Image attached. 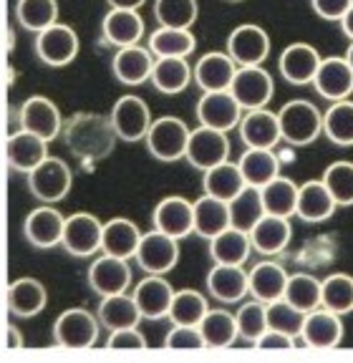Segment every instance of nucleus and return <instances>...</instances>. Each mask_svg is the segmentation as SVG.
<instances>
[{"label": "nucleus", "instance_id": "a18cd8bd", "mask_svg": "<svg viewBox=\"0 0 353 363\" xmlns=\"http://www.w3.org/2000/svg\"><path fill=\"white\" fill-rule=\"evenodd\" d=\"M16 21L30 33L51 28L58 23V0H16Z\"/></svg>", "mask_w": 353, "mask_h": 363}, {"label": "nucleus", "instance_id": "09e8293b", "mask_svg": "<svg viewBox=\"0 0 353 363\" xmlns=\"http://www.w3.org/2000/svg\"><path fill=\"white\" fill-rule=\"evenodd\" d=\"M323 308L338 315L353 313V275L333 272L323 280Z\"/></svg>", "mask_w": 353, "mask_h": 363}, {"label": "nucleus", "instance_id": "4468645a", "mask_svg": "<svg viewBox=\"0 0 353 363\" xmlns=\"http://www.w3.org/2000/svg\"><path fill=\"white\" fill-rule=\"evenodd\" d=\"M89 285H91V290L99 298L129 293L131 288L129 260L116 255H106V252L96 255L91 265H89Z\"/></svg>", "mask_w": 353, "mask_h": 363}, {"label": "nucleus", "instance_id": "13d9d810", "mask_svg": "<svg viewBox=\"0 0 353 363\" xmlns=\"http://www.w3.org/2000/svg\"><path fill=\"white\" fill-rule=\"evenodd\" d=\"M6 346L11 348V351H16V348H23V333L16 328V325H8L6 328Z\"/></svg>", "mask_w": 353, "mask_h": 363}, {"label": "nucleus", "instance_id": "f3484780", "mask_svg": "<svg viewBox=\"0 0 353 363\" xmlns=\"http://www.w3.org/2000/svg\"><path fill=\"white\" fill-rule=\"evenodd\" d=\"M63 116L48 96H28L21 106V129L33 131L40 139L53 142L63 134Z\"/></svg>", "mask_w": 353, "mask_h": 363}, {"label": "nucleus", "instance_id": "0eeeda50", "mask_svg": "<svg viewBox=\"0 0 353 363\" xmlns=\"http://www.w3.org/2000/svg\"><path fill=\"white\" fill-rule=\"evenodd\" d=\"M103 222L91 212H74L66 217L61 247L74 257H94L101 252Z\"/></svg>", "mask_w": 353, "mask_h": 363}, {"label": "nucleus", "instance_id": "bb28decb", "mask_svg": "<svg viewBox=\"0 0 353 363\" xmlns=\"http://www.w3.org/2000/svg\"><path fill=\"white\" fill-rule=\"evenodd\" d=\"M48 144L51 142L40 139L33 131H26V129L13 131L6 142V159L8 164H11V169L23 172V174L33 172L48 157Z\"/></svg>", "mask_w": 353, "mask_h": 363}, {"label": "nucleus", "instance_id": "ea45409f", "mask_svg": "<svg viewBox=\"0 0 353 363\" xmlns=\"http://www.w3.org/2000/svg\"><path fill=\"white\" fill-rule=\"evenodd\" d=\"M260 192H262V204H265V212H268V215L296 217L301 184H296V182L288 179V177L278 174L273 182H268L265 187H260Z\"/></svg>", "mask_w": 353, "mask_h": 363}, {"label": "nucleus", "instance_id": "f8f14e48", "mask_svg": "<svg viewBox=\"0 0 353 363\" xmlns=\"http://www.w3.org/2000/svg\"><path fill=\"white\" fill-rule=\"evenodd\" d=\"M242 111L237 99L232 96V91H202V99L197 101V121L202 126H212V129L230 131L240 126L242 121Z\"/></svg>", "mask_w": 353, "mask_h": 363}, {"label": "nucleus", "instance_id": "37998d69", "mask_svg": "<svg viewBox=\"0 0 353 363\" xmlns=\"http://www.w3.org/2000/svg\"><path fill=\"white\" fill-rule=\"evenodd\" d=\"M323 134L336 147H353V101H330L323 113Z\"/></svg>", "mask_w": 353, "mask_h": 363}, {"label": "nucleus", "instance_id": "9b49d317", "mask_svg": "<svg viewBox=\"0 0 353 363\" xmlns=\"http://www.w3.org/2000/svg\"><path fill=\"white\" fill-rule=\"evenodd\" d=\"M63 230H66V217L56 204L40 202L35 210H30L23 220V235L35 250H53L63 242Z\"/></svg>", "mask_w": 353, "mask_h": 363}, {"label": "nucleus", "instance_id": "680f3d73", "mask_svg": "<svg viewBox=\"0 0 353 363\" xmlns=\"http://www.w3.org/2000/svg\"><path fill=\"white\" fill-rule=\"evenodd\" d=\"M346 58H348V63H351V68H353V40H351V45H348V51H346Z\"/></svg>", "mask_w": 353, "mask_h": 363}, {"label": "nucleus", "instance_id": "864d4df0", "mask_svg": "<svg viewBox=\"0 0 353 363\" xmlns=\"http://www.w3.org/2000/svg\"><path fill=\"white\" fill-rule=\"evenodd\" d=\"M167 348H202L205 338H202L200 325H172L169 333L164 335Z\"/></svg>", "mask_w": 353, "mask_h": 363}, {"label": "nucleus", "instance_id": "603ef678", "mask_svg": "<svg viewBox=\"0 0 353 363\" xmlns=\"http://www.w3.org/2000/svg\"><path fill=\"white\" fill-rule=\"evenodd\" d=\"M323 182L338 207L353 204V162H333L323 172Z\"/></svg>", "mask_w": 353, "mask_h": 363}, {"label": "nucleus", "instance_id": "6e6552de", "mask_svg": "<svg viewBox=\"0 0 353 363\" xmlns=\"http://www.w3.org/2000/svg\"><path fill=\"white\" fill-rule=\"evenodd\" d=\"M134 260L149 275H167L179 262V240L152 227L149 233L142 235Z\"/></svg>", "mask_w": 353, "mask_h": 363}, {"label": "nucleus", "instance_id": "393cba45", "mask_svg": "<svg viewBox=\"0 0 353 363\" xmlns=\"http://www.w3.org/2000/svg\"><path fill=\"white\" fill-rule=\"evenodd\" d=\"M343 315L328 311V308H315L306 315V325L298 346L310 348H336L343 340Z\"/></svg>", "mask_w": 353, "mask_h": 363}, {"label": "nucleus", "instance_id": "6e6d98bb", "mask_svg": "<svg viewBox=\"0 0 353 363\" xmlns=\"http://www.w3.org/2000/svg\"><path fill=\"white\" fill-rule=\"evenodd\" d=\"M315 16L323 21H341L346 11L353 6V0H310Z\"/></svg>", "mask_w": 353, "mask_h": 363}, {"label": "nucleus", "instance_id": "7c9ffc66", "mask_svg": "<svg viewBox=\"0 0 353 363\" xmlns=\"http://www.w3.org/2000/svg\"><path fill=\"white\" fill-rule=\"evenodd\" d=\"M139 242H142V230L137 227V222L126 220V217H114V220L103 222L101 252L124 257V260H134Z\"/></svg>", "mask_w": 353, "mask_h": 363}, {"label": "nucleus", "instance_id": "f03ea898", "mask_svg": "<svg viewBox=\"0 0 353 363\" xmlns=\"http://www.w3.org/2000/svg\"><path fill=\"white\" fill-rule=\"evenodd\" d=\"M278 116L283 142L291 147H308L323 134V113L313 101L293 99V101L283 104Z\"/></svg>", "mask_w": 353, "mask_h": 363}, {"label": "nucleus", "instance_id": "6ab92c4d", "mask_svg": "<svg viewBox=\"0 0 353 363\" xmlns=\"http://www.w3.org/2000/svg\"><path fill=\"white\" fill-rule=\"evenodd\" d=\"M320 53L315 45L310 43H291L280 53V61H278V71L288 84L293 86H306V84H313L315 74H318L320 68Z\"/></svg>", "mask_w": 353, "mask_h": 363}, {"label": "nucleus", "instance_id": "dca6fc26", "mask_svg": "<svg viewBox=\"0 0 353 363\" xmlns=\"http://www.w3.org/2000/svg\"><path fill=\"white\" fill-rule=\"evenodd\" d=\"M228 53L237 66H262L270 56V35L262 26L242 23L228 35Z\"/></svg>", "mask_w": 353, "mask_h": 363}, {"label": "nucleus", "instance_id": "423d86ee", "mask_svg": "<svg viewBox=\"0 0 353 363\" xmlns=\"http://www.w3.org/2000/svg\"><path fill=\"white\" fill-rule=\"evenodd\" d=\"M79 35H76V30L71 28V26H66V23H53L51 28L40 30V33H35V56H38V61L43 63V66L48 68H63L69 66V63L76 61V56H79Z\"/></svg>", "mask_w": 353, "mask_h": 363}, {"label": "nucleus", "instance_id": "c85d7f7f", "mask_svg": "<svg viewBox=\"0 0 353 363\" xmlns=\"http://www.w3.org/2000/svg\"><path fill=\"white\" fill-rule=\"evenodd\" d=\"M338 204L333 199V194L328 192L323 179H308L301 184V192H298V210L296 217L308 225H318L336 215Z\"/></svg>", "mask_w": 353, "mask_h": 363}, {"label": "nucleus", "instance_id": "cd10ccee", "mask_svg": "<svg viewBox=\"0 0 353 363\" xmlns=\"http://www.w3.org/2000/svg\"><path fill=\"white\" fill-rule=\"evenodd\" d=\"M48 303L46 285L35 278H18L8 285L6 290V306L8 313L18 320H26V318L38 315Z\"/></svg>", "mask_w": 353, "mask_h": 363}, {"label": "nucleus", "instance_id": "aec40b11", "mask_svg": "<svg viewBox=\"0 0 353 363\" xmlns=\"http://www.w3.org/2000/svg\"><path fill=\"white\" fill-rule=\"evenodd\" d=\"M237 131H240V139L245 142V147L275 149L283 142L280 116L275 111H270L268 106L250 108V111L242 116V121H240Z\"/></svg>", "mask_w": 353, "mask_h": 363}, {"label": "nucleus", "instance_id": "a878e982", "mask_svg": "<svg viewBox=\"0 0 353 363\" xmlns=\"http://www.w3.org/2000/svg\"><path fill=\"white\" fill-rule=\"evenodd\" d=\"M237 68L228 51H210L194 63V84L202 91H230Z\"/></svg>", "mask_w": 353, "mask_h": 363}, {"label": "nucleus", "instance_id": "c03bdc74", "mask_svg": "<svg viewBox=\"0 0 353 363\" xmlns=\"http://www.w3.org/2000/svg\"><path fill=\"white\" fill-rule=\"evenodd\" d=\"M283 298L303 313L315 311L323 306V280L313 278L308 272H296L288 278V288H285Z\"/></svg>", "mask_w": 353, "mask_h": 363}, {"label": "nucleus", "instance_id": "4d7b16f0", "mask_svg": "<svg viewBox=\"0 0 353 363\" xmlns=\"http://www.w3.org/2000/svg\"><path fill=\"white\" fill-rule=\"evenodd\" d=\"M255 346H260V348H293V346H298V340L291 338V335L280 333V330L268 328L260 335V340H257Z\"/></svg>", "mask_w": 353, "mask_h": 363}, {"label": "nucleus", "instance_id": "72a5a7b5", "mask_svg": "<svg viewBox=\"0 0 353 363\" xmlns=\"http://www.w3.org/2000/svg\"><path fill=\"white\" fill-rule=\"evenodd\" d=\"M250 298L262 303H273L280 301L285 295V288H288V272L283 270V265L270 260H262L252 267L250 272Z\"/></svg>", "mask_w": 353, "mask_h": 363}, {"label": "nucleus", "instance_id": "39448f33", "mask_svg": "<svg viewBox=\"0 0 353 363\" xmlns=\"http://www.w3.org/2000/svg\"><path fill=\"white\" fill-rule=\"evenodd\" d=\"M101 320L86 308H69L53 323V343L63 348H91L99 340Z\"/></svg>", "mask_w": 353, "mask_h": 363}, {"label": "nucleus", "instance_id": "49530a36", "mask_svg": "<svg viewBox=\"0 0 353 363\" xmlns=\"http://www.w3.org/2000/svg\"><path fill=\"white\" fill-rule=\"evenodd\" d=\"M207 311H210V306H207V298L200 290L182 288L174 293V301H172L169 308V320L176 325H200Z\"/></svg>", "mask_w": 353, "mask_h": 363}, {"label": "nucleus", "instance_id": "5fc2aeb1", "mask_svg": "<svg viewBox=\"0 0 353 363\" xmlns=\"http://www.w3.org/2000/svg\"><path fill=\"white\" fill-rule=\"evenodd\" d=\"M106 346L108 348H147V335L139 330V325H134V328H119L108 333Z\"/></svg>", "mask_w": 353, "mask_h": 363}, {"label": "nucleus", "instance_id": "58836bf2", "mask_svg": "<svg viewBox=\"0 0 353 363\" xmlns=\"http://www.w3.org/2000/svg\"><path fill=\"white\" fill-rule=\"evenodd\" d=\"M189 81H194V68L187 63V58H157L152 71V84L157 91L174 96L187 89Z\"/></svg>", "mask_w": 353, "mask_h": 363}, {"label": "nucleus", "instance_id": "20e7f679", "mask_svg": "<svg viewBox=\"0 0 353 363\" xmlns=\"http://www.w3.org/2000/svg\"><path fill=\"white\" fill-rule=\"evenodd\" d=\"M26 177H28L30 194L43 204H56L61 199H66L71 192V184H74L71 167L63 159L51 157V154Z\"/></svg>", "mask_w": 353, "mask_h": 363}, {"label": "nucleus", "instance_id": "4be33fe9", "mask_svg": "<svg viewBox=\"0 0 353 363\" xmlns=\"http://www.w3.org/2000/svg\"><path fill=\"white\" fill-rule=\"evenodd\" d=\"M318 96L325 101H343L353 94V68L346 56H328L320 61L318 74L313 79Z\"/></svg>", "mask_w": 353, "mask_h": 363}, {"label": "nucleus", "instance_id": "3c124183", "mask_svg": "<svg viewBox=\"0 0 353 363\" xmlns=\"http://www.w3.org/2000/svg\"><path fill=\"white\" fill-rule=\"evenodd\" d=\"M265 306H268V328L280 330V333L301 340V333H303V325H306L308 313L298 311V308L291 306L285 298L273 301V303H265Z\"/></svg>", "mask_w": 353, "mask_h": 363}, {"label": "nucleus", "instance_id": "4c0bfd02", "mask_svg": "<svg viewBox=\"0 0 353 363\" xmlns=\"http://www.w3.org/2000/svg\"><path fill=\"white\" fill-rule=\"evenodd\" d=\"M242 177L252 187H265L268 182H273L280 174V159L273 149H257L247 147L245 154L237 159Z\"/></svg>", "mask_w": 353, "mask_h": 363}, {"label": "nucleus", "instance_id": "7ed1b4c3", "mask_svg": "<svg viewBox=\"0 0 353 363\" xmlns=\"http://www.w3.org/2000/svg\"><path fill=\"white\" fill-rule=\"evenodd\" d=\"M192 129L176 116H159L154 119L152 129L147 134V149L157 162H179L187 157V144Z\"/></svg>", "mask_w": 353, "mask_h": 363}, {"label": "nucleus", "instance_id": "473e14b6", "mask_svg": "<svg viewBox=\"0 0 353 363\" xmlns=\"http://www.w3.org/2000/svg\"><path fill=\"white\" fill-rule=\"evenodd\" d=\"M230 225V204L223 199L212 197V194H202L194 202V235H200L202 240L210 242L220 233H225Z\"/></svg>", "mask_w": 353, "mask_h": 363}, {"label": "nucleus", "instance_id": "bf43d9fd", "mask_svg": "<svg viewBox=\"0 0 353 363\" xmlns=\"http://www.w3.org/2000/svg\"><path fill=\"white\" fill-rule=\"evenodd\" d=\"M338 23H341V30H343V35H346L348 40H353V6L348 8V11H346V16H343Z\"/></svg>", "mask_w": 353, "mask_h": 363}, {"label": "nucleus", "instance_id": "c9c22d12", "mask_svg": "<svg viewBox=\"0 0 353 363\" xmlns=\"http://www.w3.org/2000/svg\"><path fill=\"white\" fill-rule=\"evenodd\" d=\"M197 48L192 28H169L159 26L149 35V51L157 58H189Z\"/></svg>", "mask_w": 353, "mask_h": 363}, {"label": "nucleus", "instance_id": "de8ad7c7", "mask_svg": "<svg viewBox=\"0 0 353 363\" xmlns=\"http://www.w3.org/2000/svg\"><path fill=\"white\" fill-rule=\"evenodd\" d=\"M200 6L197 0H154V18L169 28H192Z\"/></svg>", "mask_w": 353, "mask_h": 363}, {"label": "nucleus", "instance_id": "b1692460", "mask_svg": "<svg viewBox=\"0 0 353 363\" xmlns=\"http://www.w3.org/2000/svg\"><path fill=\"white\" fill-rule=\"evenodd\" d=\"M144 18L139 11L131 8H108V13L101 21V35L108 45L114 48H126L137 45L144 38Z\"/></svg>", "mask_w": 353, "mask_h": 363}, {"label": "nucleus", "instance_id": "e433bc0d", "mask_svg": "<svg viewBox=\"0 0 353 363\" xmlns=\"http://www.w3.org/2000/svg\"><path fill=\"white\" fill-rule=\"evenodd\" d=\"M252 252L250 233H242L237 227H228L225 233L210 240V257L212 262L223 265H245Z\"/></svg>", "mask_w": 353, "mask_h": 363}, {"label": "nucleus", "instance_id": "9d476101", "mask_svg": "<svg viewBox=\"0 0 353 363\" xmlns=\"http://www.w3.org/2000/svg\"><path fill=\"white\" fill-rule=\"evenodd\" d=\"M194 169L207 172L212 167L223 164L230 159V139L228 131L212 129V126H197L192 129L187 144V157H184Z\"/></svg>", "mask_w": 353, "mask_h": 363}, {"label": "nucleus", "instance_id": "052dcab7", "mask_svg": "<svg viewBox=\"0 0 353 363\" xmlns=\"http://www.w3.org/2000/svg\"><path fill=\"white\" fill-rule=\"evenodd\" d=\"M106 3L108 8H131V11H139L147 0H106Z\"/></svg>", "mask_w": 353, "mask_h": 363}, {"label": "nucleus", "instance_id": "a211bd4d", "mask_svg": "<svg viewBox=\"0 0 353 363\" xmlns=\"http://www.w3.org/2000/svg\"><path fill=\"white\" fill-rule=\"evenodd\" d=\"M207 293L217 303H242L250 295V275L242 265L215 262L207 272Z\"/></svg>", "mask_w": 353, "mask_h": 363}, {"label": "nucleus", "instance_id": "412c9836", "mask_svg": "<svg viewBox=\"0 0 353 363\" xmlns=\"http://www.w3.org/2000/svg\"><path fill=\"white\" fill-rule=\"evenodd\" d=\"M157 56L142 43L126 45V48H116L114 58H111V71L114 79L124 86H142L152 81V71Z\"/></svg>", "mask_w": 353, "mask_h": 363}, {"label": "nucleus", "instance_id": "f704fd0d", "mask_svg": "<svg viewBox=\"0 0 353 363\" xmlns=\"http://www.w3.org/2000/svg\"><path fill=\"white\" fill-rule=\"evenodd\" d=\"M202 187H205V194H212V197L223 199V202H230V199H235L247 187V182L242 177V169H240L237 162H230L228 159L223 164L202 172Z\"/></svg>", "mask_w": 353, "mask_h": 363}, {"label": "nucleus", "instance_id": "a19ab883", "mask_svg": "<svg viewBox=\"0 0 353 363\" xmlns=\"http://www.w3.org/2000/svg\"><path fill=\"white\" fill-rule=\"evenodd\" d=\"M228 204H230V225L242 230V233H250L252 227L265 217L262 192H260V187H252V184H247V187L235 199H230Z\"/></svg>", "mask_w": 353, "mask_h": 363}, {"label": "nucleus", "instance_id": "2eb2a0df", "mask_svg": "<svg viewBox=\"0 0 353 363\" xmlns=\"http://www.w3.org/2000/svg\"><path fill=\"white\" fill-rule=\"evenodd\" d=\"M152 227L176 238L182 242L184 238L194 235V202L179 197V194H169L162 202H157L152 212Z\"/></svg>", "mask_w": 353, "mask_h": 363}, {"label": "nucleus", "instance_id": "c756f323", "mask_svg": "<svg viewBox=\"0 0 353 363\" xmlns=\"http://www.w3.org/2000/svg\"><path fill=\"white\" fill-rule=\"evenodd\" d=\"M291 240H293L291 217H278V215H268V212H265V217L250 230L252 250L265 257L280 255V252L291 245Z\"/></svg>", "mask_w": 353, "mask_h": 363}, {"label": "nucleus", "instance_id": "79ce46f5", "mask_svg": "<svg viewBox=\"0 0 353 363\" xmlns=\"http://www.w3.org/2000/svg\"><path fill=\"white\" fill-rule=\"evenodd\" d=\"M200 330L207 348H228L240 338L237 320H235L232 313L223 311V308H210L207 315L202 318Z\"/></svg>", "mask_w": 353, "mask_h": 363}, {"label": "nucleus", "instance_id": "ddd939ff", "mask_svg": "<svg viewBox=\"0 0 353 363\" xmlns=\"http://www.w3.org/2000/svg\"><path fill=\"white\" fill-rule=\"evenodd\" d=\"M230 91L240 106L250 111V108L268 106L275 94V81L262 66H240Z\"/></svg>", "mask_w": 353, "mask_h": 363}, {"label": "nucleus", "instance_id": "8fccbe9b", "mask_svg": "<svg viewBox=\"0 0 353 363\" xmlns=\"http://www.w3.org/2000/svg\"><path fill=\"white\" fill-rule=\"evenodd\" d=\"M235 320H237V333L242 340H250L257 343L260 335L268 330V306L262 301H247L237 308L235 313Z\"/></svg>", "mask_w": 353, "mask_h": 363}, {"label": "nucleus", "instance_id": "1a4fd4ad", "mask_svg": "<svg viewBox=\"0 0 353 363\" xmlns=\"http://www.w3.org/2000/svg\"><path fill=\"white\" fill-rule=\"evenodd\" d=\"M108 119H111L116 134H119V142H126V144L144 142L154 124L149 106L139 96H134V94L121 96L119 101L114 104L111 113H108Z\"/></svg>", "mask_w": 353, "mask_h": 363}, {"label": "nucleus", "instance_id": "2f4dec72", "mask_svg": "<svg viewBox=\"0 0 353 363\" xmlns=\"http://www.w3.org/2000/svg\"><path fill=\"white\" fill-rule=\"evenodd\" d=\"M101 328H106L108 333L119 328H134L142 323V311H139L137 301L131 293H119V295H106L99 303L96 311Z\"/></svg>", "mask_w": 353, "mask_h": 363}, {"label": "nucleus", "instance_id": "f257e3e1", "mask_svg": "<svg viewBox=\"0 0 353 363\" xmlns=\"http://www.w3.org/2000/svg\"><path fill=\"white\" fill-rule=\"evenodd\" d=\"M63 139L76 159L81 162H101L114 152L119 134L108 116L86 111L76 113L74 119L63 126Z\"/></svg>", "mask_w": 353, "mask_h": 363}, {"label": "nucleus", "instance_id": "e2e57ef3", "mask_svg": "<svg viewBox=\"0 0 353 363\" xmlns=\"http://www.w3.org/2000/svg\"><path fill=\"white\" fill-rule=\"evenodd\" d=\"M230 3H242V0H230Z\"/></svg>", "mask_w": 353, "mask_h": 363}, {"label": "nucleus", "instance_id": "5701e85b", "mask_svg": "<svg viewBox=\"0 0 353 363\" xmlns=\"http://www.w3.org/2000/svg\"><path fill=\"white\" fill-rule=\"evenodd\" d=\"M174 293L176 290L167 283L164 275H147V278L139 280V283L131 288V295H134V301H137L139 311H142V318H147V320L169 318Z\"/></svg>", "mask_w": 353, "mask_h": 363}]
</instances>
